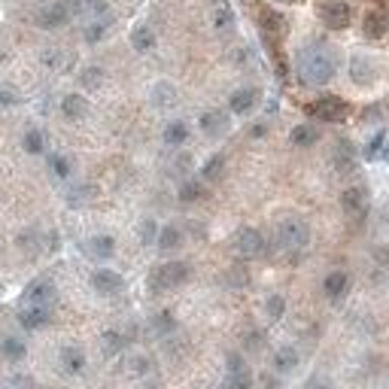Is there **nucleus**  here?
<instances>
[{
  "mask_svg": "<svg viewBox=\"0 0 389 389\" xmlns=\"http://www.w3.org/2000/svg\"><path fill=\"white\" fill-rule=\"evenodd\" d=\"M335 71H338V61L328 46L316 43V46H304L299 52V79L304 85H326L331 83Z\"/></svg>",
  "mask_w": 389,
  "mask_h": 389,
  "instance_id": "nucleus-1",
  "label": "nucleus"
},
{
  "mask_svg": "<svg viewBox=\"0 0 389 389\" xmlns=\"http://www.w3.org/2000/svg\"><path fill=\"white\" fill-rule=\"evenodd\" d=\"M189 274H192V268L186 265V261H165V265H158L152 271L150 286H152V292L177 289V286H182V283L189 280Z\"/></svg>",
  "mask_w": 389,
  "mask_h": 389,
  "instance_id": "nucleus-2",
  "label": "nucleus"
},
{
  "mask_svg": "<svg viewBox=\"0 0 389 389\" xmlns=\"http://www.w3.org/2000/svg\"><path fill=\"white\" fill-rule=\"evenodd\" d=\"M277 240H280L283 249L299 253V249H307V244H311V228H307L304 219H295V216H289V219H283L277 225Z\"/></svg>",
  "mask_w": 389,
  "mask_h": 389,
  "instance_id": "nucleus-3",
  "label": "nucleus"
},
{
  "mask_svg": "<svg viewBox=\"0 0 389 389\" xmlns=\"http://www.w3.org/2000/svg\"><path fill=\"white\" fill-rule=\"evenodd\" d=\"M232 249H234V256L244 259V261L259 259L261 253H265V237H261L256 228H240V232L234 234V240H232Z\"/></svg>",
  "mask_w": 389,
  "mask_h": 389,
  "instance_id": "nucleus-4",
  "label": "nucleus"
},
{
  "mask_svg": "<svg viewBox=\"0 0 389 389\" xmlns=\"http://www.w3.org/2000/svg\"><path fill=\"white\" fill-rule=\"evenodd\" d=\"M319 19H323L328 28L344 31L350 25L353 13H350V6L344 4V0H323V4H319Z\"/></svg>",
  "mask_w": 389,
  "mask_h": 389,
  "instance_id": "nucleus-5",
  "label": "nucleus"
},
{
  "mask_svg": "<svg viewBox=\"0 0 389 389\" xmlns=\"http://www.w3.org/2000/svg\"><path fill=\"white\" fill-rule=\"evenodd\" d=\"M377 73H380V67H377V61L368 58V55H353L350 58V79L356 85H374Z\"/></svg>",
  "mask_w": 389,
  "mask_h": 389,
  "instance_id": "nucleus-6",
  "label": "nucleus"
},
{
  "mask_svg": "<svg viewBox=\"0 0 389 389\" xmlns=\"http://www.w3.org/2000/svg\"><path fill=\"white\" fill-rule=\"evenodd\" d=\"M350 107L341 98H319L311 107V116H316L319 122H344Z\"/></svg>",
  "mask_w": 389,
  "mask_h": 389,
  "instance_id": "nucleus-7",
  "label": "nucleus"
},
{
  "mask_svg": "<svg viewBox=\"0 0 389 389\" xmlns=\"http://www.w3.org/2000/svg\"><path fill=\"white\" fill-rule=\"evenodd\" d=\"M71 19V6H67V0H52V4H46L37 9V25L40 28H61L64 21Z\"/></svg>",
  "mask_w": 389,
  "mask_h": 389,
  "instance_id": "nucleus-8",
  "label": "nucleus"
},
{
  "mask_svg": "<svg viewBox=\"0 0 389 389\" xmlns=\"http://www.w3.org/2000/svg\"><path fill=\"white\" fill-rule=\"evenodd\" d=\"M91 286H95L98 295H116V292H122L125 280H122V274L110 271V268H100V271L91 274Z\"/></svg>",
  "mask_w": 389,
  "mask_h": 389,
  "instance_id": "nucleus-9",
  "label": "nucleus"
},
{
  "mask_svg": "<svg viewBox=\"0 0 389 389\" xmlns=\"http://www.w3.org/2000/svg\"><path fill=\"white\" fill-rule=\"evenodd\" d=\"M341 207H344V213L350 219H362V216L368 213V194L362 189H347L341 194Z\"/></svg>",
  "mask_w": 389,
  "mask_h": 389,
  "instance_id": "nucleus-10",
  "label": "nucleus"
},
{
  "mask_svg": "<svg viewBox=\"0 0 389 389\" xmlns=\"http://www.w3.org/2000/svg\"><path fill=\"white\" fill-rule=\"evenodd\" d=\"M201 131H204V137H210V140H219V137L228 134V116L222 110H207L201 116Z\"/></svg>",
  "mask_w": 389,
  "mask_h": 389,
  "instance_id": "nucleus-11",
  "label": "nucleus"
},
{
  "mask_svg": "<svg viewBox=\"0 0 389 389\" xmlns=\"http://www.w3.org/2000/svg\"><path fill=\"white\" fill-rule=\"evenodd\" d=\"M19 323L25 326L28 331L43 328L46 323H49V307H46V304H25V307H21V313H19Z\"/></svg>",
  "mask_w": 389,
  "mask_h": 389,
  "instance_id": "nucleus-12",
  "label": "nucleus"
},
{
  "mask_svg": "<svg viewBox=\"0 0 389 389\" xmlns=\"http://www.w3.org/2000/svg\"><path fill=\"white\" fill-rule=\"evenodd\" d=\"M55 299V286L52 280H33L25 289V304H46L49 307Z\"/></svg>",
  "mask_w": 389,
  "mask_h": 389,
  "instance_id": "nucleus-13",
  "label": "nucleus"
},
{
  "mask_svg": "<svg viewBox=\"0 0 389 389\" xmlns=\"http://www.w3.org/2000/svg\"><path fill=\"white\" fill-rule=\"evenodd\" d=\"M58 362H61V371L64 374H83L85 371V353L79 350V347H64Z\"/></svg>",
  "mask_w": 389,
  "mask_h": 389,
  "instance_id": "nucleus-14",
  "label": "nucleus"
},
{
  "mask_svg": "<svg viewBox=\"0 0 389 389\" xmlns=\"http://www.w3.org/2000/svg\"><path fill=\"white\" fill-rule=\"evenodd\" d=\"M256 98H259L256 88H237L234 95L228 98V107H232L234 116H244V113H249L256 107Z\"/></svg>",
  "mask_w": 389,
  "mask_h": 389,
  "instance_id": "nucleus-15",
  "label": "nucleus"
},
{
  "mask_svg": "<svg viewBox=\"0 0 389 389\" xmlns=\"http://www.w3.org/2000/svg\"><path fill=\"white\" fill-rule=\"evenodd\" d=\"M323 289H326V295H328L331 301L344 299L347 289H350V277H347L344 271H331L328 277H326V283H323Z\"/></svg>",
  "mask_w": 389,
  "mask_h": 389,
  "instance_id": "nucleus-16",
  "label": "nucleus"
},
{
  "mask_svg": "<svg viewBox=\"0 0 389 389\" xmlns=\"http://www.w3.org/2000/svg\"><path fill=\"white\" fill-rule=\"evenodd\" d=\"M299 350L295 347H280L277 353H274V371L277 374H292L295 368H299Z\"/></svg>",
  "mask_w": 389,
  "mask_h": 389,
  "instance_id": "nucleus-17",
  "label": "nucleus"
},
{
  "mask_svg": "<svg viewBox=\"0 0 389 389\" xmlns=\"http://www.w3.org/2000/svg\"><path fill=\"white\" fill-rule=\"evenodd\" d=\"M61 113L67 119H73V122L85 119L88 116V100L83 95H64L61 98Z\"/></svg>",
  "mask_w": 389,
  "mask_h": 389,
  "instance_id": "nucleus-18",
  "label": "nucleus"
},
{
  "mask_svg": "<svg viewBox=\"0 0 389 389\" xmlns=\"http://www.w3.org/2000/svg\"><path fill=\"white\" fill-rule=\"evenodd\" d=\"M43 64H49L52 71L64 73V71H71V67H73V55L64 52V49H58V46H52V49L43 52Z\"/></svg>",
  "mask_w": 389,
  "mask_h": 389,
  "instance_id": "nucleus-19",
  "label": "nucleus"
},
{
  "mask_svg": "<svg viewBox=\"0 0 389 389\" xmlns=\"http://www.w3.org/2000/svg\"><path fill=\"white\" fill-rule=\"evenodd\" d=\"M88 253L95 256L98 261H107V259H113V253H116V240H113L110 234L91 237V240H88Z\"/></svg>",
  "mask_w": 389,
  "mask_h": 389,
  "instance_id": "nucleus-20",
  "label": "nucleus"
},
{
  "mask_svg": "<svg viewBox=\"0 0 389 389\" xmlns=\"http://www.w3.org/2000/svg\"><path fill=\"white\" fill-rule=\"evenodd\" d=\"M228 383L232 386H249V371H247L244 359H240L237 353L228 356Z\"/></svg>",
  "mask_w": 389,
  "mask_h": 389,
  "instance_id": "nucleus-21",
  "label": "nucleus"
},
{
  "mask_svg": "<svg viewBox=\"0 0 389 389\" xmlns=\"http://www.w3.org/2000/svg\"><path fill=\"white\" fill-rule=\"evenodd\" d=\"M182 244V232L177 225H165V228H158V237H155V247L158 249H165V253H170V249H177Z\"/></svg>",
  "mask_w": 389,
  "mask_h": 389,
  "instance_id": "nucleus-22",
  "label": "nucleus"
},
{
  "mask_svg": "<svg viewBox=\"0 0 389 389\" xmlns=\"http://www.w3.org/2000/svg\"><path fill=\"white\" fill-rule=\"evenodd\" d=\"M289 140H292V146H313L316 140H319V128L316 125H299V128H292V134H289Z\"/></svg>",
  "mask_w": 389,
  "mask_h": 389,
  "instance_id": "nucleus-23",
  "label": "nucleus"
},
{
  "mask_svg": "<svg viewBox=\"0 0 389 389\" xmlns=\"http://www.w3.org/2000/svg\"><path fill=\"white\" fill-rule=\"evenodd\" d=\"M0 353H4L9 362H21V359H25V353H28V347H25V341H19V338H4V341H0Z\"/></svg>",
  "mask_w": 389,
  "mask_h": 389,
  "instance_id": "nucleus-24",
  "label": "nucleus"
},
{
  "mask_svg": "<svg viewBox=\"0 0 389 389\" xmlns=\"http://www.w3.org/2000/svg\"><path fill=\"white\" fill-rule=\"evenodd\" d=\"M186 140H189L186 122H170L167 128H165V143H167V146H182Z\"/></svg>",
  "mask_w": 389,
  "mask_h": 389,
  "instance_id": "nucleus-25",
  "label": "nucleus"
},
{
  "mask_svg": "<svg viewBox=\"0 0 389 389\" xmlns=\"http://www.w3.org/2000/svg\"><path fill=\"white\" fill-rule=\"evenodd\" d=\"M131 46H134L137 52H150L152 46H155V33H152L150 28H146V25H140V28H137V31L131 33Z\"/></svg>",
  "mask_w": 389,
  "mask_h": 389,
  "instance_id": "nucleus-26",
  "label": "nucleus"
},
{
  "mask_svg": "<svg viewBox=\"0 0 389 389\" xmlns=\"http://www.w3.org/2000/svg\"><path fill=\"white\" fill-rule=\"evenodd\" d=\"M383 31H389L383 16H377V13H368V16H365V37H368V40H377V37H383Z\"/></svg>",
  "mask_w": 389,
  "mask_h": 389,
  "instance_id": "nucleus-27",
  "label": "nucleus"
},
{
  "mask_svg": "<svg viewBox=\"0 0 389 389\" xmlns=\"http://www.w3.org/2000/svg\"><path fill=\"white\" fill-rule=\"evenodd\" d=\"M177 100V91H174V85H167V83H158L155 88H152V104L155 107H170Z\"/></svg>",
  "mask_w": 389,
  "mask_h": 389,
  "instance_id": "nucleus-28",
  "label": "nucleus"
},
{
  "mask_svg": "<svg viewBox=\"0 0 389 389\" xmlns=\"http://www.w3.org/2000/svg\"><path fill=\"white\" fill-rule=\"evenodd\" d=\"M100 347H104V356H116L125 347V338L119 331H104V335H100Z\"/></svg>",
  "mask_w": 389,
  "mask_h": 389,
  "instance_id": "nucleus-29",
  "label": "nucleus"
},
{
  "mask_svg": "<svg viewBox=\"0 0 389 389\" xmlns=\"http://www.w3.org/2000/svg\"><path fill=\"white\" fill-rule=\"evenodd\" d=\"M213 25L219 28V31H228V28L234 25V13H232V9H228L225 4H219V6L213 9Z\"/></svg>",
  "mask_w": 389,
  "mask_h": 389,
  "instance_id": "nucleus-30",
  "label": "nucleus"
},
{
  "mask_svg": "<svg viewBox=\"0 0 389 389\" xmlns=\"http://www.w3.org/2000/svg\"><path fill=\"white\" fill-rule=\"evenodd\" d=\"M43 146H46V137H43V131L33 128V131H28V134H25V150H28L31 155H40V152H43Z\"/></svg>",
  "mask_w": 389,
  "mask_h": 389,
  "instance_id": "nucleus-31",
  "label": "nucleus"
},
{
  "mask_svg": "<svg viewBox=\"0 0 389 389\" xmlns=\"http://www.w3.org/2000/svg\"><path fill=\"white\" fill-rule=\"evenodd\" d=\"M222 167H225V158H222V155H213L210 162L204 165L201 177H204V180H219V177H222Z\"/></svg>",
  "mask_w": 389,
  "mask_h": 389,
  "instance_id": "nucleus-32",
  "label": "nucleus"
},
{
  "mask_svg": "<svg viewBox=\"0 0 389 389\" xmlns=\"http://www.w3.org/2000/svg\"><path fill=\"white\" fill-rule=\"evenodd\" d=\"M79 83H83L85 88H98L100 83H104V71H100V67H85L83 76H79Z\"/></svg>",
  "mask_w": 389,
  "mask_h": 389,
  "instance_id": "nucleus-33",
  "label": "nucleus"
},
{
  "mask_svg": "<svg viewBox=\"0 0 389 389\" xmlns=\"http://www.w3.org/2000/svg\"><path fill=\"white\" fill-rule=\"evenodd\" d=\"M201 194H204V186H201V182H182L180 201H182V204H192V201H198Z\"/></svg>",
  "mask_w": 389,
  "mask_h": 389,
  "instance_id": "nucleus-34",
  "label": "nucleus"
},
{
  "mask_svg": "<svg viewBox=\"0 0 389 389\" xmlns=\"http://www.w3.org/2000/svg\"><path fill=\"white\" fill-rule=\"evenodd\" d=\"M265 311L271 319H280L286 313V301H283V295H268V301H265Z\"/></svg>",
  "mask_w": 389,
  "mask_h": 389,
  "instance_id": "nucleus-35",
  "label": "nucleus"
},
{
  "mask_svg": "<svg viewBox=\"0 0 389 389\" xmlns=\"http://www.w3.org/2000/svg\"><path fill=\"white\" fill-rule=\"evenodd\" d=\"M49 167H52V174L58 177V180L71 177V162H67L64 155H52V158H49Z\"/></svg>",
  "mask_w": 389,
  "mask_h": 389,
  "instance_id": "nucleus-36",
  "label": "nucleus"
},
{
  "mask_svg": "<svg viewBox=\"0 0 389 389\" xmlns=\"http://www.w3.org/2000/svg\"><path fill=\"white\" fill-rule=\"evenodd\" d=\"M128 365H131L128 371H131L134 377H143V374H150V365H152V362L146 359V356H131V359H128Z\"/></svg>",
  "mask_w": 389,
  "mask_h": 389,
  "instance_id": "nucleus-37",
  "label": "nucleus"
},
{
  "mask_svg": "<svg viewBox=\"0 0 389 389\" xmlns=\"http://www.w3.org/2000/svg\"><path fill=\"white\" fill-rule=\"evenodd\" d=\"M19 104V91L13 85H0V107H13Z\"/></svg>",
  "mask_w": 389,
  "mask_h": 389,
  "instance_id": "nucleus-38",
  "label": "nucleus"
},
{
  "mask_svg": "<svg viewBox=\"0 0 389 389\" xmlns=\"http://www.w3.org/2000/svg\"><path fill=\"white\" fill-rule=\"evenodd\" d=\"M155 331H162V335H167V331H174V316H170L167 311L155 316Z\"/></svg>",
  "mask_w": 389,
  "mask_h": 389,
  "instance_id": "nucleus-39",
  "label": "nucleus"
},
{
  "mask_svg": "<svg viewBox=\"0 0 389 389\" xmlns=\"http://www.w3.org/2000/svg\"><path fill=\"white\" fill-rule=\"evenodd\" d=\"M155 237H158L155 222H152V219H146L143 228H140V240H143V244H155Z\"/></svg>",
  "mask_w": 389,
  "mask_h": 389,
  "instance_id": "nucleus-40",
  "label": "nucleus"
},
{
  "mask_svg": "<svg viewBox=\"0 0 389 389\" xmlns=\"http://www.w3.org/2000/svg\"><path fill=\"white\" fill-rule=\"evenodd\" d=\"M104 31H107V25H91V28L85 31V40H88V43H98L100 37H104Z\"/></svg>",
  "mask_w": 389,
  "mask_h": 389,
  "instance_id": "nucleus-41",
  "label": "nucleus"
},
{
  "mask_svg": "<svg viewBox=\"0 0 389 389\" xmlns=\"http://www.w3.org/2000/svg\"><path fill=\"white\" fill-rule=\"evenodd\" d=\"M247 347H249V350H259V347H261V335H259V331H253V335L247 338Z\"/></svg>",
  "mask_w": 389,
  "mask_h": 389,
  "instance_id": "nucleus-42",
  "label": "nucleus"
},
{
  "mask_svg": "<svg viewBox=\"0 0 389 389\" xmlns=\"http://www.w3.org/2000/svg\"><path fill=\"white\" fill-rule=\"evenodd\" d=\"M268 128H265V125H256V128H253V137H261V134H265Z\"/></svg>",
  "mask_w": 389,
  "mask_h": 389,
  "instance_id": "nucleus-43",
  "label": "nucleus"
},
{
  "mask_svg": "<svg viewBox=\"0 0 389 389\" xmlns=\"http://www.w3.org/2000/svg\"><path fill=\"white\" fill-rule=\"evenodd\" d=\"M280 4H299V0H280Z\"/></svg>",
  "mask_w": 389,
  "mask_h": 389,
  "instance_id": "nucleus-44",
  "label": "nucleus"
},
{
  "mask_svg": "<svg viewBox=\"0 0 389 389\" xmlns=\"http://www.w3.org/2000/svg\"><path fill=\"white\" fill-rule=\"evenodd\" d=\"M386 28H389V16H386Z\"/></svg>",
  "mask_w": 389,
  "mask_h": 389,
  "instance_id": "nucleus-45",
  "label": "nucleus"
}]
</instances>
